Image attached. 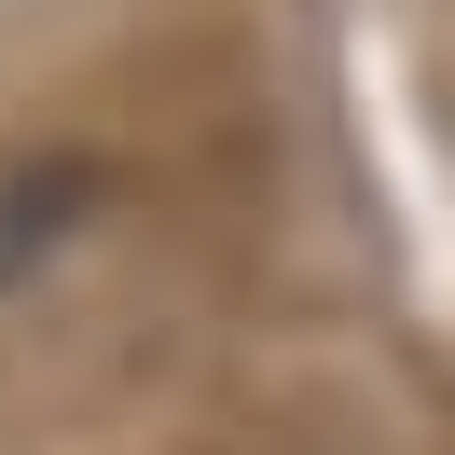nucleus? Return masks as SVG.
Segmentation results:
<instances>
[{
    "label": "nucleus",
    "instance_id": "f257e3e1",
    "mask_svg": "<svg viewBox=\"0 0 455 455\" xmlns=\"http://www.w3.org/2000/svg\"><path fill=\"white\" fill-rule=\"evenodd\" d=\"M97 221V166L84 152H0V304Z\"/></svg>",
    "mask_w": 455,
    "mask_h": 455
}]
</instances>
